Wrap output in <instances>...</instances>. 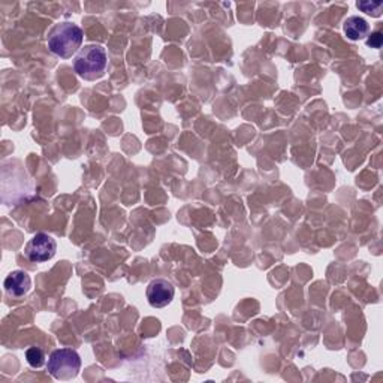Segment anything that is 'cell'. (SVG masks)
<instances>
[{"label": "cell", "mask_w": 383, "mask_h": 383, "mask_svg": "<svg viewBox=\"0 0 383 383\" xmlns=\"http://www.w3.org/2000/svg\"><path fill=\"white\" fill-rule=\"evenodd\" d=\"M83 29L72 23L57 24L48 36V48L53 54L69 58L72 57L83 44Z\"/></svg>", "instance_id": "1"}, {"label": "cell", "mask_w": 383, "mask_h": 383, "mask_svg": "<svg viewBox=\"0 0 383 383\" xmlns=\"http://www.w3.org/2000/svg\"><path fill=\"white\" fill-rule=\"evenodd\" d=\"M108 63V57L106 51L101 45H86V47L76 54L73 68L75 72L78 73L81 78L93 81L101 78Z\"/></svg>", "instance_id": "2"}, {"label": "cell", "mask_w": 383, "mask_h": 383, "mask_svg": "<svg viewBox=\"0 0 383 383\" xmlns=\"http://www.w3.org/2000/svg\"><path fill=\"white\" fill-rule=\"evenodd\" d=\"M47 369L57 380H72L81 370V358L73 349H57L50 355Z\"/></svg>", "instance_id": "3"}, {"label": "cell", "mask_w": 383, "mask_h": 383, "mask_svg": "<svg viewBox=\"0 0 383 383\" xmlns=\"http://www.w3.org/2000/svg\"><path fill=\"white\" fill-rule=\"evenodd\" d=\"M56 252H57L56 240L42 233L36 234L32 240H30L24 249L26 257L34 264L47 262V260L54 257Z\"/></svg>", "instance_id": "4"}, {"label": "cell", "mask_w": 383, "mask_h": 383, "mask_svg": "<svg viewBox=\"0 0 383 383\" xmlns=\"http://www.w3.org/2000/svg\"><path fill=\"white\" fill-rule=\"evenodd\" d=\"M175 295V289L171 282L165 279L151 280L147 286V300L151 307L163 309L168 304H171Z\"/></svg>", "instance_id": "5"}, {"label": "cell", "mask_w": 383, "mask_h": 383, "mask_svg": "<svg viewBox=\"0 0 383 383\" xmlns=\"http://www.w3.org/2000/svg\"><path fill=\"white\" fill-rule=\"evenodd\" d=\"M4 286H5V290H6L8 295L20 298V297H24L26 294H29L30 287H32V280H30L27 272L17 270V271H12L6 275Z\"/></svg>", "instance_id": "6"}, {"label": "cell", "mask_w": 383, "mask_h": 383, "mask_svg": "<svg viewBox=\"0 0 383 383\" xmlns=\"http://www.w3.org/2000/svg\"><path fill=\"white\" fill-rule=\"evenodd\" d=\"M369 23H367L364 19L357 17H349L344 21V34L350 41H359L364 39L367 35H369Z\"/></svg>", "instance_id": "7"}, {"label": "cell", "mask_w": 383, "mask_h": 383, "mask_svg": "<svg viewBox=\"0 0 383 383\" xmlns=\"http://www.w3.org/2000/svg\"><path fill=\"white\" fill-rule=\"evenodd\" d=\"M26 359L30 367L34 369H41V367L45 364V354L41 347L32 346L26 350Z\"/></svg>", "instance_id": "8"}, {"label": "cell", "mask_w": 383, "mask_h": 383, "mask_svg": "<svg viewBox=\"0 0 383 383\" xmlns=\"http://www.w3.org/2000/svg\"><path fill=\"white\" fill-rule=\"evenodd\" d=\"M357 6H358V9L373 15V17H379L380 12H382L383 4L382 2H376V4H372V2H358Z\"/></svg>", "instance_id": "9"}, {"label": "cell", "mask_w": 383, "mask_h": 383, "mask_svg": "<svg viewBox=\"0 0 383 383\" xmlns=\"http://www.w3.org/2000/svg\"><path fill=\"white\" fill-rule=\"evenodd\" d=\"M382 41H383V35L382 32H373L369 39H367V45L372 48H380L382 47Z\"/></svg>", "instance_id": "10"}]
</instances>
